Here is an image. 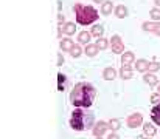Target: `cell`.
Returning a JSON list of instances; mask_svg holds the SVG:
<instances>
[{
	"instance_id": "cell-6",
	"label": "cell",
	"mask_w": 160,
	"mask_h": 139,
	"mask_svg": "<svg viewBox=\"0 0 160 139\" xmlns=\"http://www.w3.org/2000/svg\"><path fill=\"white\" fill-rule=\"evenodd\" d=\"M107 130H109V124L104 122V121H100V122H97V124H95V127H93V130H92V132H93V135H95L97 138H101Z\"/></svg>"
},
{
	"instance_id": "cell-29",
	"label": "cell",
	"mask_w": 160,
	"mask_h": 139,
	"mask_svg": "<svg viewBox=\"0 0 160 139\" xmlns=\"http://www.w3.org/2000/svg\"><path fill=\"white\" fill-rule=\"evenodd\" d=\"M64 20H65L64 14H62V12H59V14H58V22H59V25H62V23H64Z\"/></svg>"
},
{
	"instance_id": "cell-19",
	"label": "cell",
	"mask_w": 160,
	"mask_h": 139,
	"mask_svg": "<svg viewBox=\"0 0 160 139\" xmlns=\"http://www.w3.org/2000/svg\"><path fill=\"white\" fill-rule=\"evenodd\" d=\"M62 31H64L67 36H72V34H75V31H76V26H75V23H72V22H67V23L62 26Z\"/></svg>"
},
{
	"instance_id": "cell-18",
	"label": "cell",
	"mask_w": 160,
	"mask_h": 139,
	"mask_svg": "<svg viewBox=\"0 0 160 139\" xmlns=\"http://www.w3.org/2000/svg\"><path fill=\"white\" fill-rule=\"evenodd\" d=\"M115 16H117L118 19H124V17L128 16V8H126L124 5H118V6L115 8Z\"/></svg>"
},
{
	"instance_id": "cell-10",
	"label": "cell",
	"mask_w": 160,
	"mask_h": 139,
	"mask_svg": "<svg viewBox=\"0 0 160 139\" xmlns=\"http://www.w3.org/2000/svg\"><path fill=\"white\" fill-rule=\"evenodd\" d=\"M103 77H104L106 81H113V79L117 77V70L112 68V67L104 68V71H103Z\"/></svg>"
},
{
	"instance_id": "cell-15",
	"label": "cell",
	"mask_w": 160,
	"mask_h": 139,
	"mask_svg": "<svg viewBox=\"0 0 160 139\" xmlns=\"http://www.w3.org/2000/svg\"><path fill=\"white\" fill-rule=\"evenodd\" d=\"M90 37H92V33L81 31V33L78 34V42H79V44H86V45H89V40H90Z\"/></svg>"
},
{
	"instance_id": "cell-27",
	"label": "cell",
	"mask_w": 160,
	"mask_h": 139,
	"mask_svg": "<svg viewBox=\"0 0 160 139\" xmlns=\"http://www.w3.org/2000/svg\"><path fill=\"white\" fill-rule=\"evenodd\" d=\"M159 70H160L159 62H149V68H148L149 73H156V71H159Z\"/></svg>"
},
{
	"instance_id": "cell-30",
	"label": "cell",
	"mask_w": 160,
	"mask_h": 139,
	"mask_svg": "<svg viewBox=\"0 0 160 139\" xmlns=\"http://www.w3.org/2000/svg\"><path fill=\"white\" fill-rule=\"evenodd\" d=\"M64 63V56L62 53H58V65H62Z\"/></svg>"
},
{
	"instance_id": "cell-2",
	"label": "cell",
	"mask_w": 160,
	"mask_h": 139,
	"mask_svg": "<svg viewBox=\"0 0 160 139\" xmlns=\"http://www.w3.org/2000/svg\"><path fill=\"white\" fill-rule=\"evenodd\" d=\"M73 11H75V16H76V22L82 26L97 22L98 17H100L98 11L93 6H87V5H82V3H76L73 6Z\"/></svg>"
},
{
	"instance_id": "cell-28",
	"label": "cell",
	"mask_w": 160,
	"mask_h": 139,
	"mask_svg": "<svg viewBox=\"0 0 160 139\" xmlns=\"http://www.w3.org/2000/svg\"><path fill=\"white\" fill-rule=\"evenodd\" d=\"M151 102H154V104H160V94L159 93H154V94L151 96Z\"/></svg>"
},
{
	"instance_id": "cell-24",
	"label": "cell",
	"mask_w": 160,
	"mask_h": 139,
	"mask_svg": "<svg viewBox=\"0 0 160 139\" xmlns=\"http://www.w3.org/2000/svg\"><path fill=\"white\" fill-rule=\"evenodd\" d=\"M64 84H65V76L64 74H58V90L59 91H64Z\"/></svg>"
},
{
	"instance_id": "cell-17",
	"label": "cell",
	"mask_w": 160,
	"mask_h": 139,
	"mask_svg": "<svg viewBox=\"0 0 160 139\" xmlns=\"http://www.w3.org/2000/svg\"><path fill=\"white\" fill-rule=\"evenodd\" d=\"M151 118H152L154 124L160 125V104H157V105L152 108V111H151Z\"/></svg>"
},
{
	"instance_id": "cell-26",
	"label": "cell",
	"mask_w": 160,
	"mask_h": 139,
	"mask_svg": "<svg viewBox=\"0 0 160 139\" xmlns=\"http://www.w3.org/2000/svg\"><path fill=\"white\" fill-rule=\"evenodd\" d=\"M97 46H98L100 49H106L107 46H109V42H107V39H104V37H100V39L97 40Z\"/></svg>"
},
{
	"instance_id": "cell-5",
	"label": "cell",
	"mask_w": 160,
	"mask_h": 139,
	"mask_svg": "<svg viewBox=\"0 0 160 139\" xmlns=\"http://www.w3.org/2000/svg\"><path fill=\"white\" fill-rule=\"evenodd\" d=\"M126 124H128V127H131V128L140 127V125L143 124V116H142L140 113H134V114H131V116L128 118Z\"/></svg>"
},
{
	"instance_id": "cell-13",
	"label": "cell",
	"mask_w": 160,
	"mask_h": 139,
	"mask_svg": "<svg viewBox=\"0 0 160 139\" xmlns=\"http://www.w3.org/2000/svg\"><path fill=\"white\" fill-rule=\"evenodd\" d=\"M120 76L123 79H131L132 77V68H131V65H123L121 70H120Z\"/></svg>"
},
{
	"instance_id": "cell-33",
	"label": "cell",
	"mask_w": 160,
	"mask_h": 139,
	"mask_svg": "<svg viewBox=\"0 0 160 139\" xmlns=\"http://www.w3.org/2000/svg\"><path fill=\"white\" fill-rule=\"evenodd\" d=\"M154 3H156V6H157V8H160V0H154Z\"/></svg>"
},
{
	"instance_id": "cell-12",
	"label": "cell",
	"mask_w": 160,
	"mask_h": 139,
	"mask_svg": "<svg viewBox=\"0 0 160 139\" xmlns=\"http://www.w3.org/2000/svg\"><path fill=\"white\" fill-rule=\"evenodd\" d=\"M98 46L97 44L93 45V44H89V45H86V49H84V53H86V56H89V57H95L97 56V53H98Z\"/></svg>"
},
{
	"instance_id": "cell-36",
	"label": "cell",
	"mask_w": 160,
	"mask_h": 139,
	"mask_svg": "<svg viewBox=\"0 0 160 139\" xmlns=\"http://www.w3.org/2000/svg\"><path fill=\"white\" fill-rule=\"evenodd\" d=\"M142 139H151V138H142Z\"/></svg>"
},
{
	"instance_id": "cell-23",
	"label": "cell",
	"mask_w": 160,
	"mask_h": 139,
	"mask_svg": "<svg viewBox=\"0 0 160 139\" xmlns=\"http://www.w3.org/2000/svg\"><path fill=\"white\" fill-rule=\"evenodd\" d=\"M107 124H109V128H110L112 132H117V130L120 128V125H121L118 119H110V121H109Z\"/></svg>"
},
{
	"instance_id": "cell-25",
	"label": "cell",
	"mask_w": 160,
	"mask_h": 139,
	"mask_svg": "<svg viewBox=\"0 0 160 139\" xmlns=\"http://www.w3.org/2000/svg\"><path fill=\"white\" fill-rule=\"evenodd\" d=\"M81 53H82V49H81V46L79 45H75L72 49H70L72 57H79V56H81Z\"/></svg>"
},
{
	"instance_id": "cell-16",
	"label": "cell",
	"mask_w": 160,
	"mask_h": 139,
	"mask_svg": "<svg viewBox=\"0 0 160 139\" xmlns=\"http://www.w3.org/2000/svg\"><path fill=\"white\" fill-rule=\"evenodd\" d=\"M143 132H145V135H146L148 138H152V136L156 135V127H154L152 124L146 122V124H143Z\"/></svg>"
},
{
	"instance_id": "cell-20",
	"label": "cell",
	"mask_w": 160,
	"mask_h": 139,
	"mask_svg": "<svg viewBox=\"0 0 160 139\" xmlns=\"http://www.w3.org/2000/svg\"><path fill=\"white\" fill-rule=\"evenodd\" d=\"M92 36H95V37H103V34H104V28H103V25H95L93 28H92Z\"/></svg>"
},
{
	"instance_id": "cell-37",
	"label": "cell",
	"mask_w": 160,
	"mask_h": 139,
	"mask_svg": "<svg viewBox=\"0 0 160 139\" xmlns=\"http://www.w3.org/2000/svg\"><path fill=\"white\" fill-rule=\"evenodd\" d=\"M97 139H101V138H97Z\"/></svg>"
},
{
	"instance_id": "cell-34",
	"label": "cell",
	"mask_w": 160,
	"mask_h": 139,
	"mask_svg": "<svg viewBox=\"0 0 160 139\" xmlns=\"http://www.w3.org/2000/svg\"><path fill=\"white\" fill-rule=\"evenodd\" d=\"M95 3H104V0H93Z\"/></svg>"
},
{
	"instance_id": "cell-4",
	"label": "cell",
	"mask_w": 160,
	"mask_h": 139,
	"mask_svg": "<svg viewBox=\"0 0 160 139\" xmlns=\"http://www.w3.org/2000/svg\"><path fill=\"white\" fill-rule=\"evenodd\" d=\"M110 45H112V53H117V54H123L124 53V45H123V42H121V37L120 36H112V39H110Z\"/></svg>"
},
{
	"instance_id": "cell-31",
	"label": "cell",
	"mask_w": 160,
	"mask_h": 139,
	"mask_svg": "<svg viewBox=\"0 0 160 139\" xmlns=\"http://www.w3.org/2000/svg\"><path fill=\"white\" fill-rule=\"evenodd\" d=\"M107 139H120V138H118V135H117L115 132H112V133L107 136Z\"/></svg>"
},
{
	"instance_id": "cell-8",
	"label": "cell",
	"mask_w": 160,
	"mask_h": 139,
	"mask_svg": "<svg viewBox=\"0 0 160 139\" xmlns=\"http://www.w3.org/2000/svg\"><path fill=\"white\" fill-rule=\"evenodd\" d=\"M135 60V56L132 51H124L121 54V65H131Z\"/></svg>"
},
{
	"instance_id": "cell-21",
	"label": "cell",
	"mask_w": 160,
	"mask_h": 139,
	"mask_svg": "<svg viewBox=\"0 0 160 139\" xmlns=\"http://www.w3.org/2000/svg\"><path fill=\"white\" fill-rule=\"evenodd\" d=\"M112 9H113V3H112V2H104V3L101 5V12H103L104 16H109V14L112 12Z\"/></svg>"
},
{
	"instance_id": "cell-14",
	"label": "cell",
	"mask_w": 160,
	"mask_h": 139,
	"mask_svg": "<svg viewBox=\"0 0 160 139\" xmlns=\"http://www.w3.org/2000/svg\"><path fill=\"white\" fill-rule=\"evenodd\" d=\"M59 46H61V49H62V51H70V49L75 46V44H73V40H72V39L65 37V39H62V40H61Z\"/></svg>"
},
{
	"instance_id": "cell-32",
	"label": "cell",
	"mask_w": 160,
	"mask_h": 139,
	"mask_svg": "<svg viewBox=\"0 0 160 139\" xmlns=\"http://www.w3.org/2000/svg\"><path fill=\"white\" fill-rule=\"evenodd\" d=\"M61 8H62V2H61V0H59V2H58V9H59V11H61Z\"/></svg>"
},
{
	"instance_id": "cell-7",
	"label": "cell",
	"mask_w": 160,
	"mask_h": 139,
	"mask_svg": "<svg viewBox=\"0 0 160 139\" xmlns=\"http://www.w3.org/2000/svg\"><path fill=\"white\" fill-rule=\"evenodd\" d=\"M142 28L145 31H151L156 36H160V22H143Z\"/></svg>"
},
{
	"instance_id": "cell-35",
	"label": "cell",
	"mask_w": 160,
	"mask_h": 139,
	"mask_svg": "<svg viewBox=\"0 0 160 139\" xmlns=\"http://www.w3.org/2000/svg\"><path fill=\"white\" fill-rule=\"evenodd\" d=\"M157 93H159V94H160V85H159V87H157Z\"/></svg>"
},
{
	"instance_id": "cell-11",
	"label": "cell",
	"mask_w": 160,
	"mask_h": 139,
	"mask_svg": "<svg viewBox=\"0 0 160 139\" xmlns=\"http://www.w3.org/2000/svg\"><path fill=\"white\" fill-rule=\"evenodd\" d=\"M143 81H145L146 84H149V85H157V84H159V77H157L154 73H146V74L143 76Z\"/></svg>"
},
{
	"instance_id": "cell-9",
	"label": "cell",
	"mask_w": 160,
	"mask_h": 139,
	"mask_svg": "<svg viewBox=\"0 0 160 139\" xmlns=\"http://www.w3.org/2000/svg\"><path fill=\"white\" fill-rule=\"evenodd\" d=\"M148 68H149V62H148V60H145V59H138V60L135 62V70H137V71L145 73V71H148Z\"/></svg>"
},
{
	"instance_id": "cell-22",
	"label": "cell",
	"mask_w": 160,
	"mask_h": 139,
	"mask_svg": "<svg viewBox=\"0 0 160 139\" xmlns=\"http://www.w3.org/2000/svg\"><path fill=\"white\" fill-rule=\"evenodd\" d=\"M149 16H151L152 22H160V8H152L149 11Z\"/></svg>"
},
{
	"instance_id": "cell-3",
	"label": "cell",
	"mask_w": 160,
	"mask_h": 139,
	"mask_svg": "<svg viewBox=\"0 0 160 139\" xmlns=\"http://www.w3.org/2000/svg\"><path fill=\"white\" fill-rule=\"evenodd\" d=\"M93 125V113L84 111L82 108H76L70 118V127L76 132H82L84 128H90Z\"/></svg>"
},
{
	"instance_id": "cell-1",
	"label": "cell",
	"mask_w": 160,
	"mask_h": 139,
	"mask_svg": "<svg viewBox=\"0 0 160 139\" xmlns=\"http://www.w3.org/2000/svg\"><path fill=\"white\" fill-rule=\"evenodd\" d=\"M95 94L97 91L93 85L87 82H79L78 85H75V88L70 93V100L76 108H89L93 104Z\"/></svg>"
}]
</instances>
